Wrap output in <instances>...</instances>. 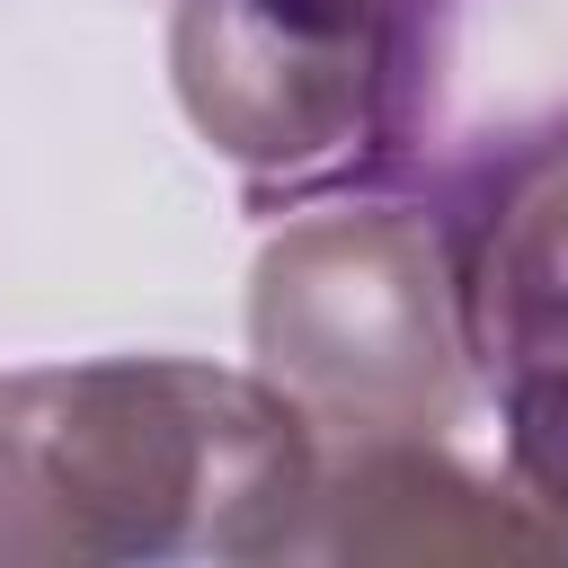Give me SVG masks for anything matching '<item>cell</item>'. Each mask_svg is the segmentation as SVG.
Wrapping results in <instances>:
<instances>
[{"label":"cell","instance_id":"6da1fadb","mask_svg":"<svg viewBox=\"0 0 568 568\" xmlns=\"http://www.w3.org/2000/svg\"><path fill=\"white\" fill-rule=\"evenodd\" d=\"M320 426L257 373L106 355L0 382V568L284 559Z\"/></svg>","mask_w":568,"mask_h":568},{"label":"cell","instance_id":"7a4b0ae2","mask_svg":"<svg viewBox=\"0 0 568 568\" xmlns=\"http://www.w3.org/2000/svg\"><path fill=\"white\" fill-rule=\"evenodd\" d=\"M257 382L311 426L435 435L462 408V302L444 231L408 204L302 213L266 240L248 284Z\"/></svg>","mask_w":568,"mask_h":568},{"label":"cell","instance_id":"3957f363","mask_svg":"<svg viewBox=\"0 0 568 568\" xmlns=\"http://www.w3.org/2000/svg\"><path fill=\"white\" fill-rule=\"evenodd\" d=\"M186 124L248 178H328L390 124V0H169Z\"/></svg>","mask_w":568,"mask_h":568},{"label":"cell","instance_id":"277c9868","mask_svg":"<svg viewBox=\"0 0 568 568\" xmlns=\"http://www.w3.org/2000/svg\"><path fill=\"white\" fill-rule=\"evenodd\" d=\"M453 302L506 399L515 497L568 532V133L506 160L453 257Z\"/></svg>","mask_w":568,"mask_h":568},{"label":"cell","instance_id":"5b68a950","mask_svg":"<svg viewBox=\"0 0 568 568\" xmlns=\"http://www.w3.org/2000/svg\"><path fill=\"white\" fill-rule=\"evenodd\" d=\"M284 559H568V532L426 435H355L320 462Z\"/></svg>","mask_w":568,"mask_h":568}]
</instances>
